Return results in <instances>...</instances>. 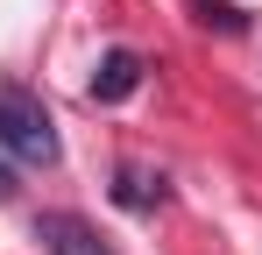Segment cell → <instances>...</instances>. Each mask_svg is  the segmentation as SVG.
I'll return each mask as SVG.
<instances>
[{
	"instance_id": "8992f818",
	"label": "cell",
	"mask_w": 262,
	"mask_h": 255,
	"mask_svg": "<svg viewBox=\"0 0 262 255\" xmlns=\"http://www.w3.org/2000/svg\"><path fill=\"white\" fill-rule=\"evenodd\" d=\"M0 199H14V177H7V163H0Z\"/></svg>"
},
{
	"instance_id": "6da1fadb",
	"label": "cell",
	"mask_w": 262,
	"mask_h": 255,
	"mask_svg": "<svg viewBox=\"0 0 262 255\" xmlns=\"http://www.w3.org/2000/svg\"><path fill=\"white\" fill-rule=\"evenodd\" d=\"M0 149H7V156H21V163H43V170L64 156L50 107L29 92V85H14V78H0Z\"/></svg>"
},
{
	"instance_id": "3957f363",
	"label": "cell",
	"mask_w": 262,
	"mask_h": 255,
	"mask_svg": "<svg viewBox=\"0 0 262 255\" xmlns=\"http://www.w3.org/2000/svg\"><path fill=\"white\" fill-rule=\"evenodd\" d=\"M135 85H142V57H135V50H106L99 71H92V99H99V107H121Z\"/></svg>"
},
{
	"instance_id": "277c9868",
	"label": "cell",
	"mask_w": 262,
	"mask_h": 255,
	"mask_svg": "<svg viewBox=\"0 0 262 255\" xmlns=\"http://www.w3.org/2000/svg\"><path fill=\"white\" fill-rule=\"evenodd\" d=\"M114 199H121V206H156V199H163V177H142V170H121V184H114Z\"/></svg>"
},
{
	"instance_id": "5b68a950",
	"label": "cell",
	"mask_w": 262,
	"mask_h": 255,
	"mask_svg": "<svg viewBox=\"0 0 262 255\" xmlns=\"http://www.w3.org/2000/svg\"><path fill=\"white\" fill-rule=\"evenodd\" d=\"M199 22H206V29H220V36H241V29H248L234 0H199Z\"/></svg>"
},
{
	"instance_id": "7a4b0ae2",
	"label": "cell",
	"mask_w": 262,
	"mask_h": 255,
	"mask_svg": "<svg viewBox=\"0 0 262 255\" xmlns=\"http://www.w3.org/2000/svg\"><path fill=\"white\" fill-rule=\"evenodd\" d=\"M36 234H43L50 255H114L99 234H92V220H78V213H43V220H36Z\"/></svg>"
}]
</instances>
